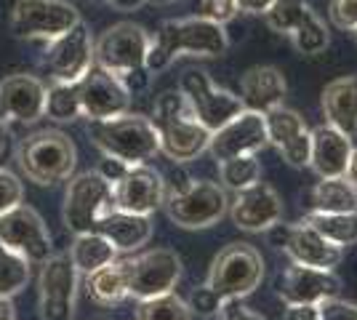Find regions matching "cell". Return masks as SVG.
<instances>
[{
  "label": "cell",
  "instance_id": "1",
  "mask_svg": "<svg viewBox=\"0 0 357 320\" xmlns=\"http://www.w3.org/2000/svg\"><path fill=\"white\" fill-rule=\"evenodd\" d=\"M229 51V35L224 24H216L206 16H184L168 19L149 40L147 70L152 75L163 73L178 56H197V59H216Z\"/></svg>",
  "mask_w": 357,
  "mask_h": 320
},
{
  "label": "cell",
  "instance_id": "2",
  "mask_svg": "<svg viewBox=\"0 0 357 320\" xmlns=\"http://www.w3.org/2000/svg\"><path fill=\"white\" fill-rule=\"evenodd\" d=\"M149 121H152L155 131H158L160 153L168 160L178 163V166H184L190 160H197L200 155L208 150L211 131L206 125L197 123L190 105L184 102L181 91L160 93Z\"/></svg>",
  "mask_w": 357,
  "mask_h": 320
},
{
  "label": "cell",
  "instance_id": "3",
  "mask_svg": "<svg viewBox=\"0 0 357 320\" xmlns=\"http://www.w3.org/2000/svg\"><path fill=\"white\" fill-rule=\"evenodd\" d=\"M16 166L38 187L67 182L77 166V147L59 128H40L19 142Z\"/></svg>",
  "mask_w": 357,
  "mask_h": 320
},
{
  "label": "cell",
  "instance_id": "4",
  "mask_svg": "<svg viewBox=\"0 0 357 320\" xmlns=\"http://www.w3.org/2000/svg\"><path fill=\"white\" fill-rule=\"evenodd\" d=\"M91 144L107 158H118L126 166L149 163L160 153L158 131L149 118L123 112L107 121H89Z\"/></svg>",
  "mask_w": 357,
  "mask_h": 320
},
{
  "label": "cell",
  "instance_id": "5",
  "mask_svg": "<svg viewBox=\"0 0 357 320\" xmlns=\"http://www.w3.org/2000/svg\"><path fill=\"white\" fill-rule=\"evenodd\" d=\"M264 259L251 243H229L222 248L208 270V286L219 299H243L261 286Z\"/></svg>",
  "mask_w": 357,
  "mask_h": 320
},
{
  "label": "cell",
  "instance_id": "6",
  "mask_svg": "<svg viewBox=\"0 0 357 320\" xmlns=\"http://www.w3.org/2000/svg\"><path fill=\"white\" fill-rule=\"evenodd\" d=\"M168 219L181 229H206L222 222L229 208V198L222 184L208 179H192L187 190L168 192L163 198Z\"/></svg>",
  "mask_w": 357,
  "mask_h": 320
},
{
  "label": "cell",
  "instance_id": "7",
  "mask_svg": "<svg viewBox=\"0 0 357 320\" xmlns=\"http://www.w3.org/2000/svg\"><path fill=\"white\" fill-rule=\"evenodd\" d=\"M149 32L134 22H118L93 40V64L123 80L136 70H144L149 51Z\"/></svg>",
  "mask_w": 357,
  "mask_h": 320
},
{
  "label": "cell",
  "instance_id": "8",
  "mask_svg": "<svg viewBox=\"0 0 357 320\" xmlns=\"http://www.w3.org/2000/svg\"><path fill=\"white\" fill-rule=\"evenodd\" d=\"M80 22V11L70 0H16L11 8V32L19 40L51 43Z\"/></svg>",
  "mask_w": 357,
  "mask_h": 320
},
{
  "label": "cell",
  "instance_id": "9",
  "mask_svg": "<svg viewBox=\"0 0 357 320\" xmlns=\"http://www.w3.org/2000/svg\"><path fill=\"white\" fill-rule=\"evenodd\" d=\"M264 22L272 32L291 38L294 48L304 56L323 54L331 43L326 22L314 14L307 0H275L264 11Z\"/></svg>",
  "mask_w": 357,
  "mask_h": 320
},
{
  "label": "cell",
  "instance_id": "10",
  "mask_svg": "<svg viewBox=\"0 0 357 320\" xmlns=\"http://www.w3.org/2000/svg\"><path fill=\"white\" fill-rule=\"evenodd\" d=\"M115 208V198H112V184L105 176L93 171H83L77 176L67 179V192H64V208H61V219L64 227L70 232H91L93 224Z\"/></svg>",
  "mask_w": 357,
  "mask_h": 320
},
{
  "label": "cell",
  "instance_id": "11",
  "mask_svg": "<svg viewBox=\"0 0 357 320\" xmlns=\"http://www.w3.org/2000/svg\"><path fill=\"white\" fill-rule=\"evenodd\" d=\"M123 261H126L128 299L136 302L171 294L181 280V259L171 248H152Z\"/></svg>",
  "mask_w": 357,
  "mask_h": 320
},
{
  "label": "cell",
  "instance_id": "12",
  "mask_svg": "<svg viewBox=\"0 0 357 320\" xmlns=\"http://www.w3.org/2000/svg\"><path fill=\"white\" fill-rule=\"evenodd\" d=\"M178 91L184 96V102L190 105L197 123L206 125L211 134L219 131L224 123H229L235 115L245 109L238 93L219 89L208 77V73H203V70H190L181 77Z\"/></svg>",
  "mask_w": 357,
  "mask_h": 320
},
{
  "label": "cell",
  "instance_id": "13",
  "mask_svg": "<svg viewBox=\"0 0 357 320\" xmlns=\"http://www.w3.org/2000/svg\"><path fill=\"white\" fill-rule=\"evenodd\" d=\"M77 277L70 254H51L38 275V315L40 320H73Z\"/></svg>",
  "mask_w": 357,
  "mask_h": 320
},
{
  "label": "cell",
  "instance_id": "14",
  "mask_svg": "<svg viewBox=\"0 0 357 320\" xmlns=\"http://www.w3.org/2000/svg\"><path fill=\"white\" fill-rule=\"evenodd\" d=\"M93 67V40L89 27L80 22L56 40L45 43L40 70L51 83H77Z\"/></svg>",
  "mask_w": 357,
  "mask_h": 320
},
{
  "label": "cell",
  "instance_id": "15",
  "mask_svg": "<svg viewBox=\"0 0 357 320\" xmlns=\"http://www.w3.org/2000/svg\"><path fill=\"white\" fill-rule=\"evenodd\" d=\"M0 245L11 248L30 264H43L54 254L48 224L32 206L24 203L0 213Z\"/></svg>",
  "mask_w": 357,
  "mask_h": 320
},
{
  "label": "cell",
  "instance_id": "16",
  "mask_svg": "<svg viewBox=\"0 0 357 320\" xmlns=\"http://www.w3.org/2000/svg\"><path fill=\"white\" fill-rule=\"evenodd\" d=\"M267 147V125L261 112L243 109L229 123H224L219 131L208 139V153L216 163L232 160L240 155H256Z\"/></svg>",
  "mask_w": 357,
  "mask_h": 320
},
{
  "label": "cell",
  "instance_id": "17",
  "mask_svg": "<svg viewBox=\"0 0 357 320\" xmlns=\"http://www.w3.org/2000/svg\"><path fill=\"white\" fill-rule=\"evenodd\" d=\"M77 96H80V112L89 121H107L131 109L128 89L96 64L77 80Z\"/></svg>",
  "mask_w": 357,
  "mask_h": 320
},
{
  "label": "cell",
  "instance_id": "18",
  "mask_svg": "<svg viewBox=\"0 0 357 320\" xmlns=\"http://www.w3.org/2000/svg\"><path fill=\"white\" fill-rule=\"evenodd\" d=\"M112 198H115V208H120V211L149 216L163 206V174L149 163L128 166L126 174L112 184Z\"/></svg>",
  "mask_w": 357,
  "mask_h": 320
},
{
  "label": "cell",
  "instance_id": "19",
  "mask_svg": "<svg viewBox=\"0 0 357 320\" xmlns=\"http://www.w3.org/2000/svg\"><path fill=\"white\" fill-rule=\"evenodd\" d=\"M229 219L238 229L245 232H267L272 224L283 219V200L278 190L267 182H259L235 192V200L229 203Z\"/></svg>",
  "mask_w": 357,
  "mask_h": 320
},
{
  "label": "cell",
  "instance_id": "20",
  "mask_svg": "<svg viewBox=\"0 0 357 320\" xmlns=\"http://www.w3.org/2000/svg\"><path fill=\"white\" fill-rule=\"evenodd\" d=\"M264 125H267V144H272L283 160L294 168L310 166V139L312 131L307 128L304 118L296 109L288 107H275L264 112Z\"/></svg>",
  "mask_w": 357,
  "mask_h": 320
},
{
  "label": "cell",
  "instance_id": "21",
  "mask_svg": "<svg viewBox=\"0 0 357 320\" xmlns=\"http://www.w3.org/2000/svg\"><path fill=\"white\" fill-rule=\"evenodd\" d=\"M45 112V83L38 75L14 73L0 80V123H35Z\"/></svg>",
  "mask_w": 357,
  "mask_h": 320
},
{
  "label": "cell",
  "instance_id": "22",
  "mask_svg": "<svg viewBox=\"0 0 357 320\" xmlns=\"http://www.w3.org/2000/svg\"><path fill=\"white\" fill-rule=\"evenodd\" d=\"M278 296L285 305H320L323 299L339 296L342 280L333 270H314L304 264H291L278 280Z\"/></svg>",
  "mask_w": 357,
  "mask_h": 320
},
{
  "label": "cell",
  "instance_id": "23",
  "mask_svg": "<svg viewBox=\"0 0 357 320\" xmlns=\"http://www.w3.org/2000/svg\"><path fill=\"white\" fill-rule=\"evenodd\" d=\"M352 139L333 125H317L310 139V168L320 179H336L347 174L352 158Z\"/></svg>",
  "mask_w": 357,
  "mask_h": 320
},
{
  "label": "cell",
  "instance_id": "24",
  "mask_svg": "<svg viewBox=\"0 0 357 320\" xmlns=\"http://www.w3.org/2000/svg\"><path fill=\"white\" fill-rule=\"evenodd\" d=\"M283 251L294 264H304V267H314V270H333L344 259V248L326 241L304 219L298 224H291V235H288Z\"/></svg>",
  "mask_w": 357,
  "mask_h": 320
},
{
  "label": "cell",
  "instance_id": "25",
  "mask_svg": "<svg viewBox=\"0 0 357 320\" xmlns=\"http://www.w3.org/2000/svg\"><path fill=\"white\" fill-rule=\"evenodd\" d=\"M285 93H288L285 75L272 64H256L240 77V102L251 112L264 115L269 109L280 107Z\"/></svg>",
  "mask_w": 357,
  "mask_h": 320
},
{
  "label": "cell",
  "instance_id": "26",
  "mask_svg": "<svg viewBox=\"0 0 357 320\" xmlns=\"http://www.w3.org/2000/svg\"><path fill=\"white\" fill-rule=\"evenodd\" d=\"M91 232L105 235L107 241L115 245L118 254H128V251H136V248L149 243L152 222H149V216H142V213H128L120 211V208H112V211L105 213L93 224Z\"/></svg>",
  "mask_w": 357,
  "mask_h": 320
},
{
  "label": "cell",
  "instance_id": "27",
  "mask_svg": "<svg viewBox=\"0 0 357 320\" xmlns=\"http://www.w3.org/2000/svg\"><path fill=\"white\" fill-rule=\"evenodd\" d=\"M323 115L326 123L339 128L349 139L357 137V75L331 80L323 89Z\"/></svg>",
  "mask_w": 357,
  "mask_h": 320
},
{
  "label": "cell",
  "instance_id": "28",
  "mask_svg": "<svg viewBox=\"0 0 357 320\" xmlns=\"http://www.w3.org/2000/svg\"><path fill=\"white\" fill-rule=\"evenodd\" d=\"M86 291L89 299L99 307H118L128 299V283H126V261L112 259L109 264L86 275Z\"/></svg>",
  "mask_w": 357,
  "mask_h": 320
},
{
  "label": "cell",
  "instance_id": "29",
  "mask_svg": "<svg viewBox=\"0 0 357 320\" xmlns=\"http://www.w3.org/2000/svg\"><path fill=\"white\" fill-rule=\"evenodd\" d=\"M70 259L80 275H91L93 270L118 259V251L99 232H77L73 245H70Z\"/></svg>",
  "mask_w": 357,
  "mask_h": 320
},
{
  "label": "cell",
  "instance_id": "30",
  "mask_svg": "<svg viewBox=\"0 0 357 320\" xmlns=\"http://www.w3.org/2000/svg\"><path fill=\"white\" fill-rule=\"evenodd\" d=\"M310 211L352 213L357 211V190L344 176L320 179L310 192Z\"/></svg>",
  "mask_w": 357,
  "mask_h": 320
},
{
  "label": "cell",
  "instance_id": "31",
  "mask_svg": "<svg viewBox=\"0 0 357 320\" xmlns=\"http://www.w3.org/2000/svg\"><path fill=\"white\" fill-rule=\"evenodd\" d=\"M304 222L314 227L326 241H331L339 248H349L357 243V211L352 213H323L310 211L304 216Z\"/></svg>",
  "mask_w": 357,
  "mask_h": 320
},
{
  "label": "cell",
  "instance_id": "32",
  "mask_svg": "<svg viewBox=\"0 0 357 320\" xmlns=\"http://www.w3.org/2000/svg\"><path fill=\"white\" fill-rule=\"evenodd\" d=\"M54 123H73L83 118L77 83H51L45 89V112Z\"/></svg>",
  "mask_w": 357,
  "mask_h": 320
},
{
  "label": "cell",
  "instance_id": "33",
  "mask_svg": "<svg viewBox=\"0 0 357 320\" xmlns=\"http://www.w3.org/2000/svg\"><path fill=\"white\" fill-rule=\"evenodd\" d=\"M134 320H192L190 305L178 296V294H163V296H152L136 302Z\"/></svg>",
  "mask_w": 357,
  "mask_h": 320
},
{
  "label": "cell",
  "instance_id": "34",
  "mask_svg": "<svg viewBox=\"0 0 357 320\" xmlns=\"http://www.w3.org/2000/svg\"><path fill=\"white\" fill-rule=\"evenodd\" d=\"M219 179H222L224 190L240 192V190H245L261 179V163L256 155H240L232 160H224V163H219Z\"/></svg>",
  "mask_w": 357,
  "mask_h": 320
},
{
  "label": "cell",
  "instance_id": "35",
  "mask_svg": "<svg viewBox=\"0 0 357 320\" xmlns=\"http://www.w3.org/2000/svg\"><path fill=\"white\" fill-rule=\"evenodd\" d=\"M30 261L22 259L11 248L0 245V296L14 299L19 291L27 289L30 283Z\"/></svg>",
  "mask_w": 357,
  "mask_h": 320
},
{
  "label": "cell",
  "instance_id": "36",
  "mask_svg": "<svg viewBox=\"0 0 357 320\" xmlns=\"http://www.w3.org/2000/svg\"><path fill=\"white\" fill-rule=\"evenodd\" d=\"M328 19L336 30H357V0H328Z\"/></svg>",
  "mask_w": 357,
  "mask_h": 320
},
{
  "label": "cell",
  "instance_id": "37",
  "mask_svg": "<svg viewBox=\"0 0 357 320\" xmlns=\"http://www.w3.org/2000/svg\"><path fill=\"white\" fill-rule=\"evenodd\" d=\"M197 16H206L216 24H229L238 16L235 0H195Z\"/></svg>",
  "mask_w": 357,
  "mask_h": 320
},
{
  "label": "cell",
  "instance_id": "38",
  "mask_svg": "<svg viewBox=\"0 0 357 320\" xmlns=\"http://www.w3.org/2000/svg\"><path fill=\"white\" fill-rule=\"evenodd\" d=\"M24 200V184L8 168H0V213L11 211Z\"/></svg>",
  "mask_w": 357,
  "mask_h": 320
},
{
  "label": "cell",
  "instance_id": "39",
  "mask_svg": "<svg viewBox=\"0 0 357 320\" xmlns=\"http://www.w3.org/2000/svg\"><path fill=\"white\" fill-rule=\"evenodd\" d=\"M317 320H357V305L344 302L339 296L323 299L317 305Z\"/></svg>",
  "mask_w": 357,
  "mask_h": 320
},
{
  "label": "cell",
  "instance_id": "40",
  "mask_svg": "<svg viewBox=\"0 0 357 320\" xmlns=\"http://www.w3.org/2000/svg\"><path fill=\"white\" fill-rule=\"evenodd\" d=\"M190 310H192V315H200V318H211V315H216L219 312V305H222V299L208 289V286H200V289L192 291V296H190Z\"/></svg>",
  "mask_w": 357,
  "mask_h": 320
},
{
  "label": "cell",
  "instance_id": "41",
  "mask_svg": "<svg viewBox=\"0 0 357 320\" xmlns=\"http://www.w3.org/2000/svg\"><path fill=\"white\" fill-rule=\"evenodd\" d=\"M219 320H267L261 318L259 312H253L251 307L240 305V299H224L219 305V312H216Z\"/></svg>",
  "mask_w": 357,
  "mask_h": 320
},
{
  "label": "cell",
  "instance_id": "42",
  "mask_svg": "<svg viewBox=\"0 0 357 320\" xmlns=\"http://www.w3.org/2000/svg\"><path fill=\"white\" fill-rule=\"evenodd\" d=\"M126 163H123V160H118V158H102V163H99V166H96V174H99V176H105L107 182L109 184H115L120 179V176H123V174H126Z\"/></svg>",
  "mask_w": 357,
  "mask_h": 320
},
{
  "label": "cell",
  "instance_id": "43",
  "mask_svg": "<svg viewBox=\"0 0 357 320\" xmlns=\"http://www.w3.org/2000/svg\"><path fill=\"white\" fill-rule=\"evenodd\" d=\"M272 3L275 0H235L238 14H248V16H264V11H267Z\"/></svg>",
  "mask_w": 357,
  "mask_h": 320
},
{
  "label": "cell",
  "instance_id": "44",
  "mask_svg": "<svg viewBox=\"0 0 357 320\" xmlns=\"http://www.w3.org/2000/svg\"><path fill=\"white\" fill-rule=\"evenodd\" d=\"M283 320H317V305H288Z\"/></svg>",
  "mask_w": 357,
  "mask_h": 320
},
{
  "label": "cell",
  "instance_id": "45",
  "mask_svg": "<svg viewBox=\"0 0 357 320\" xmlns=\"http://www.w3.org/2000/svg\"><path fill=\"white\" fill-rule=\"evenodd\" d=\"M11 153H14V134H11V128L6 123H0V168L6 166Z\"/></svg>",
  "mask_w": 357,
  "mask_h": 320
},
{
  "label": "cell",
  "instance_id": "46",
  "mask_svg": "<svg viewBox=\"0 0 357 320\" xmlns=\"http://www.w3.org/2000/svg\"><path fill=\"white\" fill-rule=\"evenodd\" d=\"M288 235H291V224H272V227L267 229V241L269 245H275V248H285V243H288Z\"/></svg>",
  "mask_w": 357,
  "mask_h": 320
},
{
  "label": "cell",
  "instance_id": "47",
  "mask_svg": "<svg viewBox=\"0 0 357 320\" xmlns=\"http://www.w3.org/2000/svg\"><path fill=\"white\" fill-rule=\"evenodd\" d=\"M147 0H107V6L109 8H115V11H136V8H142Z\"/></svg>",
  "mask_w": 357,
  "mask_h": 320
},
{
  "label": "cell",
  "instance_id": "48",
  "mask_svg": "<svg viewBox=\"0 0 357 320\" xmlns=\"http://www.w3.org/2000/svg\"><path fill=\"white\" fill-rule=\"evenodd\" d=\"M0 320H16V307L8 296H0Z\"/></svg>",
  "mask_w": 357,
  "mask_h": 320
},
{
  "label": "cell",
  "instance_id": "49",
  "mask_svg": "<svg viewBox=\"0 0 357 320\" xmlns=\"http://www.w3.org/2000/svg\"><path fill=\"white\" fill-rule=\"evenodd\" d=\"M344 179L352 184L357 190V150H352V158H349V166H347V174H344Z\"/></svg>",
  "mask_w": 357,
  "mask_h": 320
},
{
  "label": "cell",
  "instance_id": "50",
  "mask_svg": "<svg viewBox=\"0 0 357 320\" xmlns=\"http://www.w3.org/2000/svg\"><path fill=\"white\" fill-rule=\"evenodd\" d=\"M147 3H152V6H165V3H174V0H147Z\"/></svg>",
  "mask_w": 357,
  "mask_h": 320
},
{
  "label": "cell",
  "instance_id": "51",
  "mask_svg": "<svg viewBox=\"0 0 357 320\" xmlns=\"http://www.w3.org/2000/svg\"><path fill=\"white\" fill-rule=\"evenodd\" d=\"M91 320H109V318H105V315H96V318H91Z\"/></svg>",
  "mask_w": 357,
  "mask_h": 320
},
{
  "label": "cell",
  "instance_id": "52",
  "mask_svg": "<svg viewBox=\"0 0 357 320\" xmlns=\"http://www.w3.org/2000/svg\"><path fill=\"white\" fill-rule=\"evenodd\" d=\"M89 3H107V0H89Z\"/></svg>",
  "mask_w": 357,
  "mask_h": 320
},
{
  "label": "cell",
  "instance_id": "53",
  "mask_svg": "<svg viewBox=\"0 0 357 320\" xmlns=\"http://www.w3.org/2000/svg\"><path fill=\"white\" fill-rule=\"evenodd\" d=\"M355 40H357V30H355Z\"/></svg>",
  "mask_w": 357,
  "mask_h": 320
}]
</instances>
